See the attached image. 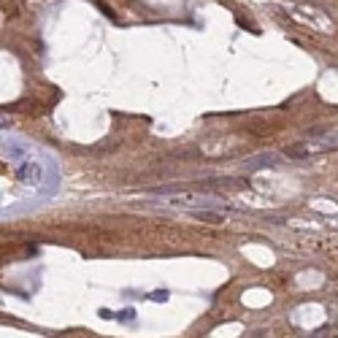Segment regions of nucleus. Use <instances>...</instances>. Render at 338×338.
Masks as SVG:
<instances>
[{
  "mask_svg": "<svg viewBox=\"0 0 338 338\" xmlns=\"http://www.w3.org/2000/svg\"><path fill=\"white\" fill-rule=\"evenodd\" d=\"M249 146H252V141L238 138V135H227V138H216V141H211V144L200 146V152L214 157V160H222V157L230 160V157H236V154H244Z\"/></svg>",
  "mask_w": 338,
  "mask_h": 338,
  "instance_id": "obj_1",
  "label": "nucleus"
},
{
  "mask_svg": "<svg viewBox=\"0 0 338 338\" xmlns=\"http://www.w3.org/2000/svg\"><path fill=\"white\" fill-rule=\"evenodd\" d=\"M168 203L170 206H200V203H206V200L200 198V195H195V192H170Z\"/></svg>",
  "mask_w": 338,
  "mask_h": 338,
  "instance_id": "obj_2",
  "label": "nucleus"
},
{
  "mask_svg": "<svg viewBox=\"0 0 338 338\" xmlns=\"http://www.w3.org/2000/svg\"><path fill=\"white\" fill-rule=\"evenodd\" d=\"M19 179L27 181V184H38V181H41V165L38 163H25L19 168Z\"/></svg>",
  "mask_w": 338,
  "mask_h": 338,
  "instance_id": "obj_3",
  "label": "nucleus"
},
{
  "mask_svg": "<svg viewBox=\"0 0 338 338\" xmlns=\"http://www.w3.org/2000/svg\"><path fill=\"white\" fill-rule=\"evenodd\" d=\"M271 165H276L273 154H260L254 160H246V170H260V168H271Z\"/></svg>",
  "mask_w": 338,
  "mask_h": 338,
  "instance_id": "obj_4",
  "label": "nucleus"
},
{
  "mask_svg": "<svg viewBox=\"0 0 338 338\" xmlns=\"http://www.w3.org/2000/svg\"><path fill=\"white\" fill-rule=\"evenodd\" d=\"M195 219L209 222V225H222V222H225V216L216 214V211H195Z\"/></svg>",
  "mask_w": 338,
  "mask_h": 338,
  "instance_id": "obj_5",
  "label": "nucleus"
},
{
  "mask_svg": "<svg viewBox=\"0 0 338 338\" xmlns=\"http://www.w3.org/2000/svg\"><path fill=\"white\" fill-rule=\"evenodd\" d=\"M149 297H152V300H160V303H163V300H168V292H165V290H157V292H152Z\"/></svg>",
  "mask_w": 338,
  "mask_h": 338,
  "instance_id": "obj_6",
  "label": "nucleus"
},
{
  "mask_svg": "<svg viewBox=\"0 0 338 338\" xmlns=\"http://www.w3.org/2000/svg\"><path fill=\"white\" fill-rule=\"evenodd\" d=\"M11 157H25V146H8Z\"/></svg>",
  "mask_w": 338,
  "mask_h": 338,
  "instance_id": "obj_7",
  "label": "nucleus"
},
{
  "mask_svg": "<svg viewBox=\"0 0 338 338\" xmlns=\"http://www.w3.org/2000/svg\"><path fill=\"white\" fill-rule=\"evenodd\" d=\"M11 125H14V119H11V117H0V130H8Z\"/></svg>",
  "mask_w": 338,
  "mask_h": 338,
  "instance_id": "obj_8",
  "label": "nucleus"
},
{
  "mask_svg": "<svg viewBox=\"0 0 338 338\" xmlns=\"http://www.w3.org/2000/svg\"><path fill=\"white\" fill-rule=\"evenodd\" d=\"M119 319H133V311H130V308H127V311H122V314H119Z\"/></svg>",
  "mask_w": 338,
  "mask_h": 338,
  "instance_id": "obj_9",
  "label": "nucleus"
}]
</instances>
